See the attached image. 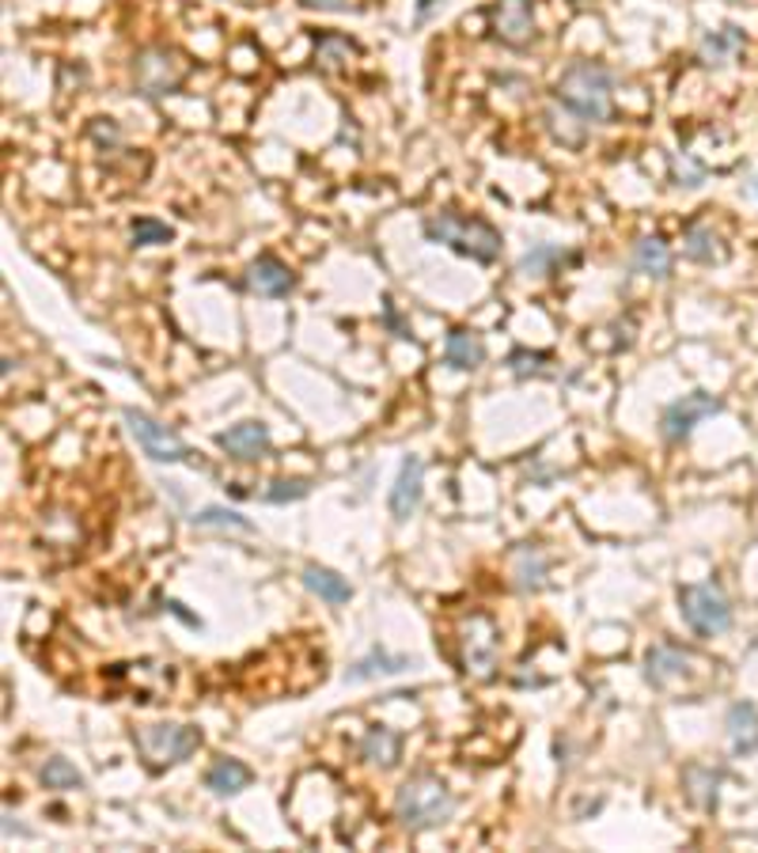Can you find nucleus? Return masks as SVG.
I'll list each match as a JSON object with an SVG mask.
<instances>
[{
	"label": "nucleus",
	"instance_id": "nucleus-4",
	"mask_svg": "<svg viewBox=\"0 0 758 853\" xmlns=\"http://www.w3.org/2000/svg\"><path fill=\"white\" fill-rule=\"evenodd\" d=\"M133 748L149 763V771H164V766L187 763L197 748H202V728L194 725H144L133 733Z\"/></svg>",
	"mask_w": 758,
	"mask_h": 853
},
{
	"label": "nucleus",
	"instance_id": "nucleus-22",
	"mask_svg": "<svg viewBox=\"0 0 758 853\" xmlns=\"http://www.w3.org/2000/svg\"><path fill=\"white\" fill-rule=\"evenodd\" d=\"M512 569H516V584L524 591H539L542 584H547V573H550V562L547 555H542L539 547H519L516 555H512Z\"/></svg>",
	"mask_w": 758,
	"mask_h": 853
},
{
	"label": "nucleus",
	"instance_id": "nucleus-9",
	"mask_svg": "<svg viewBox=\"0 0 758 853\" xmlns=\"http://www.w3.org/2000/svg\"><path fill=\"white\" fill-rule=\"evenodd\" d=\"M463 664L471 675H478V679H489L497 667V629L493 622L486 619V614H471V619L463 622Z\"/></svg>",
	"mask_w": 758,
	"mask_h": 853
},
{
	"label": "nucleus",
	"instance_id": "nucleus-15",
	"mask_svg": "<svg viewBox=\"0 0 758 853\" xmlns=\"http://www.w3.org/2000/svg\"><path fill=\"white\" fill-rule=\"evenodd\" d=\"M304 588H308L311 596L323 599V603H334V607H342V603L354 599V584L326 565H304Z\"/></svg>",
	"mask_w": 758,
	"mask_h": 853
},
{
	"label": "nucleus",
	"instance_id": "nucleus-24",
	"mask_svg": "<svg viewBox=\"0 0 758 853\" xmlns=\"http://www.w3.org/2000/svg\"><path fill=\"white\" fill-rule=\"evenodd\" d=\"M736 50H744V30L740 27H721V30H709L706 38H702V61L706 65H724V61L732 58Z\"/></svg>",
	"mask_w": 758,
	"mask_h": 853
},
{
	"label": "nucleus",
	"instance_id": "nucleus-32",
	"mask_svg": "<svg viewBox=\"0 0 758 853\" xmlns=\"http://www.w3.org/2000/svg\"><path fill=\"white\" fill-rule=\"evenodd\" d=\"M702 179H706V171L702 167H694L691 160H676V182L679 187H702Z\"/></svg>",
	"mask_w": 758,
	"mask_h": 853
},
{
	"label": "nucleus",
	"instance_id": "nucleus-19",
	"mask_svg": "<svg viewBox=\"0 0 758 853\" xmlns=\"http://www.w3.org/2000/svg\"><path fill=\"white\" fill-rule=\"evenodd\" d=\"M729 743L736 755H751L758 751V710L751 702H736L729 710Z\"/></svg>",
	"mask_w": 758,
	"mask_h": 853
},
{
	"label": "nucleus",
	"instance_id": "nucleus-12",
	"mask_svg": "<svg viewBox=\"0 0 758 853\" xmlns=\"http://www.w3.org/2000/svg\"><path fill=\"white\" fill-rule=\"evenodd\" d=\"M247 289L250 292H258V296H270V300H281V296H288V292L296 289V278H293V270H288L281 258H273V255H258L255 263L247 266Z\"/></svg>",
	"mask_w": 758,
	"mask_h": 853
},
{
	"label": "nucleus",
	"instance_id": "nucleus-30",
	"mask_svg": "<svg viewBox=\"0 0 758 853\" xmlns=\"http://www.w3.org/2000/svg\"><path fill=\"white\" fill-rule=\"evenodd\" d=\"M308 482L304 479H281V482H273L270 489H266V501L270 505H285V501H300V497H308Z\"/></svg>",
	"mask_w": 758,
	"mask_h": 853
},
{
	"label": "nucleus",
	"instance_id": "nucleus-27",
	"mask_svg": "<svg viewBox=\"0 0 758 853\" xmlns=\"http://www.w3.org/2000/svg\"><path fill=\"white\" fill-rule=\"evenodd\" d=\"M190 524L194 527H232V532H255V524H250L247 517H240L235 509H224V505H209V509L194 512L190 517Z\"/></svg>",
	"mask_w": 758,
	"mask_h": 853
},
{
	"label": "nucleus",
	"instance_id": "nucleus-5",
	"mask_svg": "<svg viewBox=\"0 0 758 853\" xmlns=\"http://www.w3.org/2000/svg\"><path fill=\"white\" fill-rule=\"evenodd\" d=\"M679 611L698 637H721L732 626V607L717 584H683L679 588Z\"/></svg>",
	"mask_w": 758,
	"mask_h": 853
},
{
	"label": "nucleus",
	"instance_id": "nucleus-28",
	"mask_svg": "<svg viewBox=\"0 0 758 853\" xmlns=\"http://www.w3.org/2000/svg\"><path fill=\"white\" fill-rule=\"evenodd\" d=\"M129 240H133V247H159V243L175 240V228L156 217H137L129 225Z\"/></svg>",
	"mask_w": 758,
	"mask_h": 853
},
{
	"label": "nucleus",
	"instance_id": "nucleus-8",
	"mask_svg": "<svg viewBox=\"0 0 758 853\" xmlns=\"http://www.w3.org/2000/svg\"><path fill=\"white\" fill-rule=\"evenodd\" d=\"M714 413H721V398H714L709 391H691V395H683L679 403H671L668 410H664L660 429L668 441H686V436H691L706 418H714Z\"/></svg>",
	"mask_w": 758,
	"mask_h": 853
},
{
	"label": "nucleus",
	"instance_id": "nucleus-6",
	"mask_svg": "<svg viewBox=\"0 0 758 853\" xmlns=\"http://www.w3.org/2000/svg\"><path fill=\"white\" fill-rule=\"evenodd\" d=\"M190 65L179 58L175 50H167V46H149V50L137 53L133 61V80H137V91L149 99H159V96H171V91L182 88V80H187Z\"/></svg>",
	"mask_w": 758,
	"mask_h": 853
},
{
	"label": "nucleus",
	"instance_id": "nucleus-25",
	"mask_svg": "<svg viewBox=\"0 0 758 853\" xmlns=\"http://www.w3.org/2000/svg\"><path fill=\"white\" fill-rule=\"evenodd\" d=\"M361 759L372 766H395L398 763V736L390 728H369L361 740Z\"/></svg>",
	"mask_w": 758,
	"mask_h": 853
},
{
	"label": "nucleus",
	"instance_id": "nucleus-17",
	"mask_svg": "<svg viewBox=\"0 0 758 853\" xmlns=\"http://www.w3.org/2000/svg\"><path fill=\"white\" fill-rule=\"evenodd\" d=\"M686 652L683 649H671V645H653V649L645 652V679L653 683V687H668L671 679H679V675L686 672Z\"/></svg>",
	"mask_w": 758,
	"mask_h": 853
},
{
	"label": "nucleus",
	"instance_id": "nucleus-14",
	"mask_svg": "<svg viewBox=\"0 0 758 853\" xmlns=\"http://www.w3.org/2000/svg\"><path fill=\"white\" fill-rule=\"evenodd\" d=\"M630 263H633V270L645 273V278L668 281V278H671V266H676V258H671V247L660 240V235H645V240L633 243Z\"/></svg>",
	"mask_w": 758,
	"mask_h": 853
},
{
	"label": "nucleus",
	"instance_id": "nucleus-31",
	"mask_svg": "<svg viewBox=\"0 0 758 853\" xmlns=\"http://www.w3.org/2000/svg\"><path fill=\"white\" fill-rule=\"evenodd\" d=\"M542 365H550L547 353H531V349H516L509 357V368L516 375H542Z\"/></svg>",
	"mask_w": 758,
	"mask_h": 853
},
{
	"label": "nucleus",
	"instance_id": "nucleus-29",
	"mask_svg": "<svg viewBox=\"0 0 758 853\" xmlns=\"http://www.w3.org/2000/svg\"><path fill=\"white\" fill-rule=\"evenodd\" d=\"M38 778H42L46 789H83L88 781H83V774L76 771L68 759H50V763L38 771Z\"/></svg>",
	"mask_w": 758,
	"mask_h": 853
},
{
	"label": "nucleus",
	"instance_id": "nucleus-13",
	"mask_svg": "<svg viewBox=\"0 0 758 853\" xmlns=\"http://www.w3.org/2000/svg\"><path fill=\"white\" fill-rule=\"evenodd\" d=\"M217 444L228 451L232 459H243V463H255L270 451V429L258 425V421H240V425L224 429L217 436Z\"/></svg>",
	"mask_w": 758,
	"mask_h": 853
},
{
	"label": "nucleus",
	"instance_id": "nucleus-2",
	"mask_svg": "<svg viewBox=\"0 0 758 853\" xmlns=\"http://www.w3.org/2000/svg\"><path fill=\"white\" fill-rule=\"evenodd\" d=\"M451 812H455V797H451V789L436 774H413V778L402 781V789L395 797V819L410 835L433 831V827L448 824Z\"/></svg>",
	"mask_w": 758,
	"mask_h": 853
},
{
	"label": "nucleus",
	"instance_id": "nucleus-7",
	"mask_svg": "<svg viewBox=\"0 0 758 853\" xmlns=\"http://www.w3.org/2000/svg\"><path fill=\"white\" fill-rule=\"evenodd\" d=\"M121 418H126V425H129V433H133L137 448H141L149 459H156V463H182V459L194 456V451H190V444L182 441L175 429H167L164 421L152 418V413L126 406V413H121Z\"/></svg>",
	"mask_w": 758,
	"mask_h": 853
},
{
	"label": "nucleus",
	"instance_id": "nucleus-10",
	"mask_svg": "<svg viewBox=\"0 0 758 853\" xmlns=\"http://www.w3.org/2000/svg\"><path fill=\"white\" fill-rule=\"evenodd\" d=\"M493 30L504 46H527L535 38V0H497Z\"/></svg>",
	"mask_w": 758,
	"mask_h": 853
},
{
	"label": "nucleus",
	"instance_id": "nucleus-33",
	"mask_svg": "<svg viewBox=\"0 0 758 853\" xmlns=\"http://www.w3.org/2000/svg\"><path fill=\"white\" fill-rule=\"evenodd\" d=\"M308 8H319V12H357L361 0H304Z\"/></svg>",
	"mask_w": 758,
	"mask_h": 853
},
{
	"label": "nucleus",
	"instance_id": "nucleus-34",
	"mask_svg": "<svg viewBox=\"0 0 758 853\" xmlns=\"http://www.w3.org/2000/svg\"><path fill=\"white\" fill-rule=\"evenodd\" d=\"M167 607H171V614H179L182 622H190V626H202V622H197L194 614H187V607H182L179 599H171V603H167Z\"/></svg>",
	"mask_w": 758,
	"mask_h": 853
},
{
	"label": "nucleus",
	"instance_id": "nucleus-16",
	"mask_svg": "<svg viewBox=\"0 0 758 853\" xmlns=\"http://www.w3.org/2000/svg\"><path fill=\"white\" fill-rule=\"evenodd\" d=\"M444 360L459 372H474V368L486 365V342L474 330H451L448 342H444Z\"/></svg>",
	"mask_w": 758,
	"mask_h": 853
},
{
	"label": "nucleus",
	"instance_id": "nucleus-18",
	"mask_svg": "<svg viewBox=\"0 0 758 853\" xmlns=\"http://www.w3.org/2000/svg\"><path fill=\"white\" fill-rule=\"evenodd\" d=\"M250 766H243L240 759H217V763L205 771V789H213L217 797H235L250 786Z\"/></svg>",
	"mask_w": 758,
	"mask_h": 853
},
{
	"label": "nucleus",
	"instance_id": "nucleus-20",
	"mask_svg": "<svg viewBox=\"0 0 758 853\" xmlns=\"http://www.w3.org/2000/svg\"><path fill=\"white\" fill-rule=\"evenodd\" d=\"M683 255L691 258V263H702V266H714V263H724V243L721 235L714 232V228L706 225H691L683 232Z\"/></svg>",
	"mask_w": 758,
	"mask_h": 853
},
{
	"label": "nucleus",
	"instance_id": "nucleus-3",
	"mask_svg": "<svg viewBox=\"0 0 758 853\" xmlns=\"http://www.w3.org/2000/svg\"><path fill=\"white\" fill-rule=\"evenodd\" d=\"M425 235L433 243H444V247L459 251V255L474 258V263H497L501 258V232L486 220L463 217V213H436V217L425 220Z\"/></svg>",
	"mask_w": 758,
	"mask_h": 853
},
{
	"label": "nucleus",
	"instance_id": "nucleus-11",
	"mask_svg": "<svg viewBox=\"0 0 758 853\" xmlns=\"http://www.w3.org/2000/svg\"><path fill=\"white\" fill-rule=\"evenodd\" d=\"M421 494H425V467H421L417 456H406L395 486H390V517L410 520L421 509Z\"/></svg>",
	"mask_w": 758,
	"mask_h": 853
},
{
	"label": "nucleus",
	"instance_id": "nucleus-26",
	"mask_svg": "<svg viewBox=\"0 0 758 853\" xmlns=\"http://www.w3.org/2000/svg\"><path fill=\"white\" fill-rule=\"evenodd\" d=\"M357 53V46L349 42L346 35H323L316 46V61L326 68V73H338V68H346V61Z\"/></svg>",
	"mask_w": 758,
	"mask_h": 853
},
{
	"label": "nucleus",
	"instance_id": "nucleus-23",
	"mask_svg": "<svg viewBox=\"0 0 758 853\" xmlns=\"http://www.w3.org/2000/svg\"><path fill=\"white\" fill-rule=\"evenodd\" d=\"M410 667L406 657H387L383 649H372L364 660H357L354 667L346 672V683H364V679H376V675H398Z\"/></svg>",
	"mask_w": 758,
	"mask_h": 853
},
{
	"label": "nucleus",
	"instance_id": "nucleus-1",
	"mask_svg": "<svg viewBox=\"0 0 758 853\" xmlns=\"http://www.w3.org/2000/svg\"><path fill=\"white\" fill-rule=\"evenodd\" d=\"M554 99L580 126H603L615 114V76L600 61H573L554 84Z\"/></svg>",
	"mask_w": 758,
	"mask_h": 853
},
{
	"label": "nucleus",
	"instance_id": "nucleus-21",
	"mask_svg": "<svg viewBox=\"0 0 758 853\" xmlns=\"http://www.w3.org/2000/svg\"><path fill=\"white\" fill-rule=\"evenodd\" d=\"M573 263L569 251L554 247V243H539V247H531L524 258H519L516 273H524V278H550V273H557V266Z\"/></svg>",
	"mask_w": 758,
	"mask_h": 853
}]
</instances>
